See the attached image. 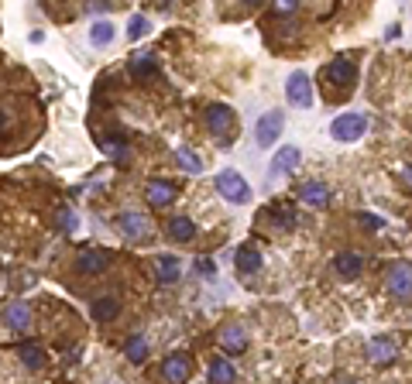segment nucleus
<instances>
[{
	"instance_id": "6e6552de",
	"label": "nucleus",
	"mask_w": 412,
	"mask_h": 384,
	"mask_svg": "<svg viewBox=\"0 0 412 384\" xmlns=\"http://www.w3.org/2000/svg\"><path fill=\"white\" fill-rule=\"evenodd\" d=\"M206 127H210V134H231L237 127V117L227 103H210L206 107Z\"/></svg>"
},
{
	"instance_id": "ddd939ff",
	"label": "nucleus",
	"mask_w": 412,
	"mask_h": 384,
	"mask_svg": "<svg viewBox=\"0 0 412 384\" xmlns=\"http://www.w3.org/2000/svg\"><path fill=\"white\" fill-rule=\"evenodd\" d=\"M4 326L14 329V333H25V329L31 326V309H28L21 298L8 302V305H4Z\"/></svg>"
},
{
	"instance_id": "412c9836",
	"label": "nucleus",
	"mask_w": 412,
	"mask_h": 384,
	"mask_svg": "<svg viewBox=\"0 0 412 384\" xmlns=\"http://www.w3.org/2000/svg\"><path fill=\"white\" fill-rule=\"evenodd\" d=\"M168 237L179 240V244H185V240L196 237V223L189 216H168Z\"/></svg>"
},
{
	"instance_id": "aec40b11",
	"label": "nucleus",
	"mask_w": 412,
	"mask_h": 384,
	"mask_svg": "<svg viewBox=\"0 0 412 384\" xmlns=\"http://www.w3.org/2000/svg\"><path fill=\"white\" fill-rule=\"evenodd\" d=\"M120 316V298L117 295H100L96 302H93V319L96 322H110V319H117Z\"/></svg>"
},
{
	"instance_id": "72a5a7b5",
	"label": "nucleus",
	"mask_w": 412,
	"mask_h": 384,
	"mask_svg": "<svg viewBox=\"0 0 412 384\" xmlns=\"http://www.w3.org/2000/svg\"><path fill=\"white\" fill-rule=\"evenodd\" d=\"M86 11H90V14H103V11H110V4H90Z\"/></svg>"
},
{
	"instance_id": "2eb2a0df",
	"label": "nucleus",
	"mask_w": 412,
	"mask_h": 384,
	"mask_svg": "<svg viewBox=\"0 0 412 384\" xmlns=\"http://www.w3.org/2000/svg\"><path fill=\"white\" fill-rule=\"evenodd\" d=\"M395 353H398V343L391 336H371L368 340V357L374 363H388V360H395Z\"/></svg>"
},
{
	"instance_id": "f03ea898",
	"label": "nucleus",
	"mask_w": 412,
	"mask_h": 384,
	"mask_svg": "<svg viewBox=\"0 0 412 384\" xmlns=\"http://www.w3.org/2000/svg\"><path fill=\"white\" fill-rule=\"evenodd\" d=\"M217 192L227 199V203H237V206H244L248 199H251V189H248V182H244V175L241 172H234V168H224L220 175H217Z\"/></svg>"
},
{
	"instance_id": "6ab92c4d",
	"label": "nucleus",
	"mask_w": 412,
	"mask_h": 384,
	"mask_svg": "<svg viewBox=\"0 0 412 384\" xmlns=\"http://www.w3.org/2000/svg\"><path fill=\"white\" fill-rule=\"evenodd\" d=\"M220 346L224 350H231V353H241L244 346H248V333H244V326H220Z\"/></svg>"
},
{
	"instance_id": "39448f33",
	"label": "nucleus",
	"mask_w": 412,
	"mask_h": 384,
	"mask_svg": "<svg viewBox=\"0 0 412 384\" xmlns=\"http://www.w3.org/2000/svg\"><path fill=\"white\" fill-rule=\"evenodd\" d=\"M385 285L395 298H412V264L409 261H391L385 271Z\"/></svg>"
},
{
	"instance_id": "393cba45",
	"label": "nucleus",
	"mask_w": 412,
	"mask_h": 384,
	"mask_svg": "<svg viewBox=\"0 0 412 384\" xmlns=\"http://www.w3.org/2000/svg\"><path fill=\"white\" fill-rule=\"evenodd\" d=\"M18 357H21V363H25L28 370H42V363H45V353H42L38 343H21V346H18Z\"/></svg>"
},
{
	"instance_id": "c9c22d12",
	"label": "nucleus",
	"mask_w": 412,
	"mask_h": 384,
	"mask_svg": "<svg viewBox=\"0 0 412 384\" xmlns=\"http://www.w3.org/2000/svg\"><path fill=\"white\" fill-rule=\"evenodd\" d=\"M402 175H405V182H409V185H412V168H405V172H402Z\"/></svg>"
},
{
	"instance_id": "f3484780",
	"label": "nucleus",
	"mask_w": 412,
	"mask_h": 384,
	"mask_svg": "<svg viewBox=\"0 0 412 384\" xmlns=\"http://www.w3.org/2000/svg\"><path fill=\"white\" fill-rule=\"evenodd\" d=\"M234 264H237V271H241V274H255V271H261V251H258V247H251V244H244V247H237Z\"/></svg>"
},
{
	"instance_id": "b1692460",
	"label": "nucleus",
	"mask_w": 412,
	"mask_h": 384,
	"mask_svg": "<svg viewBox=\"0 0 412 384\" xmlns=\"http://www.w3.org/2000/svg\"><path fill=\"white\" fill-rule=\"evenodd\" d=\"M299 196H302L306 206H326V203H330V189H326L323 182H306V185L299 189Z\"/></svg>"
},
{
	"instance_id": "9d476101",
	"label": "nucleus",
	"mask_w": 412,
	"mask_h": 384,
	"mask_svg": "<svg viewBox=\"0 0 412 384\" xmlns=\"http://www.w3.org/2000/svg\"><path fill=\"white\" fill-rule=\"evenodd\" d=\"M107 264H110V254H107V251H96V247H86V251H79V257H76V271H79V274H103Z\"/></svg>"
},
{
	"instance_id": "7ed1b4c3",
	"label": "nucleus",
	"mask_w": 412,
	"mask_h": 384,
	"mask_svg": "<svg viewBox=\"0 0 412 384\" xmlns=\"http://www.w3.org/2000/svg\"><path fill=\"white\" fill-rule=\"evenodd\" d=\"M354 79H357V66H354V59L337 55L333 62H326V66H323V83H326V86L350 90V86H354Z\"/></svg>"
},
{
	"instance_id": "a878e982",
	"label": "nucleus",
	"mask_w": 412,
	"mask_h": 384,
	"mask_svg": "<svg viewBox=\"0 0 412 384\" xmlns=\"http://www.w3.org/2000/svg\"><path fill=\"white\" fill-rule=\"evenodd\" d=\"M124 353H127V360H131V363H141V360L148 357V340H144L141 333H134V336L124 343Z\"/></svg>"
},
{
	"instance_id": "c85d7f7f",
	"label": "nucleus",
	"mask_w": 412,
	"mask_h": 384,
	"mask_svg": "<svg viewBox=\"0 0 412 384\" xmlns=\"http://www.w3.org/2000/svg\"><path fill=\"white\" fill-rule=\"evenodd\" d=\"M268 216H272V223L282 227V230H292V227H296V213H292L289 206H275V209H268Z\"/></svg>"
},
{
	"instance_id": "a211bd4d",
	"label": "nucleus",
	"mask_w": 412,
	"mask_h": 384,
	"mask_svg": "<svg viewBox=\"0 0 412 384\" xmlns=\"http://www.w3.org/2000/svg\"><path fill=\"white\" fill-rule=\"evenodd\" d=\"M155 274H158V281H162V285L179 281V274H182L179 257H172V254H158V257H155Z\"/></svg>"
},
{
	"instance_id": "c756f323",
	"label": "nucleus",
	"mask_w": 412,
	"mask_h": 384,
	"mask_svg": "<svg viewBox=\"0 0 412 384\" xmlns=\"http://www.w3.org/2000/svg\"><path fill=\"white\" fill-rule=\"evenodd\" d=\"M55 227H59L62 233H73V230L79 227V220H76L73 209H59V213H55Z\"/></svg>"
},
{
	"instance_id": "bb28decb",
	"label": "nucleus",
	"mask_w": 412,
	"mask_h": 384,
	"mask_svg": "<svg viewBox=\"0 0 412 384\" xmlns=\"http://www.w3.org/2000/svg\"><path fill=\"white\" fill-rule=\"evenodd\" d=\"M114 35H117V28H114L110 21H96V25L90 28V42H93V45H110Z\"/></svg>"
},
{
	"instance_id": "f704fd0d",
	"label": "nucleus",
	"mask_w": 412,
	"mask_h": 384,
	"mask_svg": "<svg viewBox=\"0 0 412 384\" xmlns=\"http://www.w3.org/2000/svg\"><path fill=\"white\" fill-rule=\"evenodd\" d=\"M316 14H333L337 11V4H320V8H313Z\"/></svg>"
},
{
	"instance_id": "1a4fd4ad",
	"label": "nucleus",
	"mask_w": 412,
	"mask_h": 384,
	"mask_svg": "<svg viewBox=\"0 0 412 384\" xmlns=\"http://www.w3.org/2000/svg\"><path fill=\"white\" fill-rule=\"evenodd\" d=\"M189 374H192L189 353H168V357L162 360V377H165L168 384H185Z\"/></svg>"
},
{
	"instance_id": "473e14b6",
	"label": "nucleus",
	"mask_w": 412,
	"mask_h": 384,
	"mask_svg": "<svg viewBox=\"0 0 412 384\" xmlns=\"http://www.w3.org/2000/svg\"><path fill=\"white\" fill-rule=\"evenodd\" d=\"M357 220L364 230H381V216H374V213H357Z\"/></svg>"
},
{
	"instance_id": "dca6fc26",
	"label": "nucleus",
	"mask_w": 412,
	"mask_h": 384,
	"mask_svg": "<svg viewBox=\"0 0 412 384\" xmlns=\"http://www.w3.org/2000/svg\"><path fill=\"white\" fill-rule=\"evenodd\" d=\"M333 271H337L340 278H357V274L364 271V257L354 254V251H344V254L333 257Z\"/></svg>"
},
{
	"instance_id": "5701e85b",
	"label": "nucleus",
	"mask_w": 412,
	"mask_h": 384,
	"mask_svg": "<svg viewBox=\"0 0 412 384\" xmlns=\"http://www.w3.org/2000/svg\"><path fill=\"white\" fill-rule=\"evenodd\" d=\"M155 69H158V62H155L151 52H138V55L131 59V76H134V79H151Z\"/></svg>"
},
{
	"instance_id": "7c9ffc66",
	"label": "nucleus",
	"mask_w": 412,
	"mask_h": 384,
	"mask_svg": "<svg viewBox=\"0 0 412 384\" xmlns=\"http://www.w3.org/2000/svg\"><path fill=\"white\" fill-rule=\"evenodd\" d=\"M148 31H151L148 18H144V14H134V18H131V25H127V35H131V38H144Z\"/></svg>"
},
{
	"instance_id": "f257e3e1",
	"label": "nucleus",
	"mask_w": 412,
	"mask_h": 384,
	"mask_svg": "<svg viewBox=\"0 0 412 384\" xmlns=\"http://www.w3.org/2000/svg\"><path fill=\"white\" fill-rule=\"evenodd\" d=\"M117 230H120V233H124V240H131V244H144V240H151V233H155L151 216L134 213V209H127V213H120V216H117Z\"/></svg>"
},
{
	"instance_id": "4be33fe9",
	"label": "nucleus",
	"mask_w": 412,
	"mask_h": 384,
	"mask_svg": "<svg viewBox=\"0 0 412 384\" xmlns=\"http://www.w3.org/2000/svg\"><path fill=\"white\" fill-rule=\"evenodd\" d=\"M210 381H214V384H234V381H237L234 363L224 360V357H214V360H210Z\"/></svg>"
},
{
	"instance_id": "9b49d317",
	"label": "nucleus",
	"mask_w": 412,
	"mask_h": 384,
	"mask_svg": "<svg viewBox=\"0 0 412 384\" xmlns=\"http://www.w3.org/2000/svg\"><path fill=\"white\" fill-rule=\"evenodd\" d=\"M175 192H179V189H175L168 179H151L148 189H144V199H148L151 209H162V206H168V203L175 199Z\"/></svg>"
},
{
	"instance_id": "2f4dec72",
	"label": "nucleus",
	"mask_w": 412,
	"mask_h": 384,
	"mask_svg": "<svg viewBox=\"0 0 412 384\" xmlns=\"http://www.w3.org/2000/svg\"><path fill=\"white\" fill-rule=\"evenodd\" d=\"M196 271H199L203 278H214V274H217V264H214L210 257H196Z\"/></svg>"
},
{
	"instance_id": "20e7f679",
	"label": "nucleus",
	"mask_w": 412,
	"mask_h": 384,
	"mask_svg": "<svg viewBox=\"0 0 412 384\" xmlns=\"http://www.w3.org/2000/svg\"><path fill=\"white\" fill-rule=\"evenodd\" d=\"M285 100H289V107H296V110H309V107H313V79H309L306 73H292V76L285 79Z\"/></svg>"
},
{
	"instance_id": "0eeeda50",
	"label": "nucleus",
	"mask_w": 412,
	"mask_h": 384,
	"mask_svg": "<svg viewBox=\"0 0 412 384\" xmlns=\"http://www.w3.org/2000/svg\"><path fill=\"white\" fill-rule=\"evenodd\" d=\"M364 131H368V120L361 114H340L330 124V138H337V141H357Z\"/></svg>"
},
{
	"instance_id": "cd10ccee",
	"label": "nucleus",
	"mask_w": 412,
	"mask_h": 384,
	"mask_svg": "<svg viewBox=\"0 0 412 384\" xmlns=\"http://www.w3.org/2000/svg\"><path fill=\"white\" fill-rule=\"evenodd\" d=\"M175 165H179V168H185L189 175H199V172H203V162H199L189 148H175Z\"/></svg>"
},
{
	"instance_id": "f8f14e48",
	"label": "nucleus",
	"mask_w": 412,
	"mask_h": 384,
	"mask_svg": "<svg viewBox=\"0 0 412 384\" xmlns=\"http://www.w3.org/2000/svg\"><path fill=\"white\" fill-rule=\"evenodd\" d=\"M100 148H103L117 165H127V162H131V148H127L124 134H117V131H103V134H100Z\"/></svg>"
},
{
	"instance_id": "423d86ee",
	"label": "nucleus",
	"mask_w": 412,
	"mask_h": 384,
	"mask_svg": "<svg viewBox=\"0 0 412 384\" xmlns=\"http://www.w3.org/2000/svg\"><path fill=\"white\" fill-rule=\"evenodd\" d=\"M282 127H285V114H282V110H268V114H261V120H258V127H255V141H258V148H272V144L279 141Z\"/></svg>"
},
{
	"instance_id": "4468645a",
	"label": "nucleus",
	"mask_w": 412,
	"mask_h": 384,
	"mask_svg": "<svg viewBox=\"0 0 412 384\" xmlns=\"http://www.w3.org/2000/svg\"><path fill=\"white\" fill-rule=\"evenodd\" d=\"M296 165H299V148H279V155L272 158V168H268V175L272 179H285L289 172H296Z\"/></svg>"
}]
</instances>
